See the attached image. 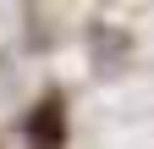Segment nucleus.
Returning a JSON list of instances; mask_svg holds the SVG:
<instances>
[{"instance_id":"obj_1","label":"nucleus","mask_w":154,"mask_h":149,"mask_svg":"<svg viewBox=\"0 0 154 149\" xmlns=\"http://www.w3.org/2000/svg\"><path fill=\"white\" fill-rule=\"evenodd\" d=\"M28 138L38 144V149H61V138H66V105L61 100H38V110L28 116Z\"/></svg>"}]
</instances>
